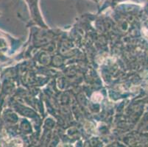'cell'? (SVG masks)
I'll return each instance as SVG.
<instances>
[{"label":"cell","mask_w":148,"mask_h":147,"mask_svg":"<svg viewBox=\"0 0 148 147\" xmlns=\"http://www.w3.org/2000/svg\"><path fill=\"white\" fill-rule=\"evenodd\" d=\"M91 99H92V101L94 102H100L101 101L103 100V96L99 94V93H96V94H93Z\"/></svg>","instance_id":"1"}]
</instances>
